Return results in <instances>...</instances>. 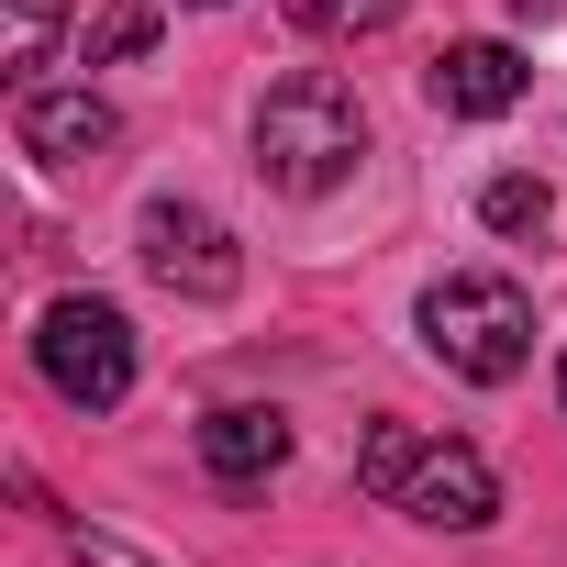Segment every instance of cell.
Listing matches in <instances>:
<instances>
[{
  "instance_id": "cell-12",
  "label": "cell",
  "mask_w": 567,
  "mask_h": 567,
  "mask_svg": "<svg viewBox=\"0 0 567 567\" xmlns=\"http://www.w3.org/2000/svg\"><path fill=\"white\" fill-rule=\"evenodd\" d=\"M156 45V12H112L101 34H90V56H145Z\"/></svg>"
},
{
  "instance_id": "cell-9",
  "label": "cell",
  "mask_w": 567,
  "mask_h": 567,
  "mask_svg": "<svg viewBox=\"0 0 567 567\" xmlns=\"http://www.w3.org/2000/svg\"><path fill=\"white\" fill-rule=\"evenodd\" d=\"M56 23H68V0H0V68L34 79L45 45H56Z\"/></svg>"
},
{
  "instance_id": "cell-8",
  "label": "cell",
  "mask_w": 567,
  "mask_h": 567,
  "mask_svg": "<svg viewBox=\"0 0 567 567\" xmlns=\"http://www.w3.org/2000/svg\"><path fill=\"white\" fill-rule=\"evenodd\" d=\"M101 145H112V101H101V90H34V101H23V156L79 167V156H101Z\"/></svg>"
},
{
  "instance_id": "cell-4",
  "label": "cell",
  "mask_w": 567,
  "mask_h": 567,
  "mask_svg": "<svg viewBox=\"0 0 567 567\" xmlns=\"http://www.w3.org/2000/svg\"><path fill=\"white\" fill-rule=\"evenodd\" d=\"M34 368H45V390H56L68 412H112V401L134 390V323H123L112 301H45Z\"/></svg>"
},
{
  "instance_id": "cell-7",
  "label": "cell",
  "mask_w": 567,
  "mask_h": 567,
  "mask_svg": "<svg viewBox=\"0 0 567 567\" xmlns=\"http://www.w3.org/2000/svg\"><path fill=\"white\" fill-rule=\"evenodd\" d=\"M278 456H290V423H278V412H256V401H234V412H212V423H200V467H212L223 489L278 478Z\"/></svg>"
},
{
  "instance_id": "cell-5",
  "label": "cell",
  "mask_w": 567,
  "mask_h": 567,
  "mask_svg": "<svg viewBox=\"0 0 567 567\" xmlns=\"http://www.w3.org/2000/svg\"><path fill=\"white\" fill-rule=\"evenodd\" d=\"M145 267L167 290H189V301H234L245 290V256H234V234L200 200H145Z\"/></svg>"
},
{
  "instance_id": "cell-6",
  "label": "cell",
  "mask_w": 567,
  "mask_h": 567,
  "mask_svg": "<svg viewBox=\"0 0 567 567\" xmlns=\"http://www.w3.org/2000/svg\"><path fill=\"white\" fill-rule=\"evenodd\" d=\"M434 112H456V123H501L512 101H523V56L501 45V34H467V45H445L434 56Z\"/></svg>"
},
{
  "instance_id": "cell-2",
  "label": "cell",
  "mask_w": 567,
  "mask_h": 567,
  "mask_svg": "<svg viewBox=\"0 0 567 567\" xmlns=\"http://www.w3.org/2000/svg\"><path fill=\"white\" fill-rule=\"evenodd\" d=\"M357 489H368L379 512L434 523V534H478V523L501 512L489 456H478V445H445V434H412V423H368V445H357Z\"/></svg>"
},
{
  "instance_id": "cell-3",
  "label": "cell",
  "mask_w": 567,
  "mask_h": 567,
  "mask_svg": "<svg viewBox=\"0 0 567 567\" xmlns=\"http://www.w3.org/2000/svg\"><path fill=\"white\" fill-rule=\"evenodd\" d=\"M423 346H434L456 379L501 390V379H523V357H534V301L512 290V278H489V267L434 278V290H423Z\"/></svg>"
},
{
  "instance_id": "cell-1",
  "label": "cell",
  "mask_w": 567,
  "mask_h": 567,
  "mask_svg": "<svg viewBox=\"0 0 567 567\" xmlns=\"http://www.w3.org/2000/svg\"><path fill=\"white\" fill-rule=\"evenodd\" d=\"M357 156H368V112H357V90L334 68H301V79H278L256 101V167H267V189L323 200L334 178H357Z\"/></svg>"
},
{
  "instance_id": "cell-11",
  "label": "cell",
  "mask_w": 567,
  "mask_h": 567,
  "mask_svg": "<svg viewBox=\"0 0 567 567\" xmlns=\"http://www.w3.org/2000/svg\"><path fill=\"white\" fill-rule=\"evenodd\" d=\"M545 212H556L545 178H489V189H478V223H489V234H545Z\"/></svg>"
},
{
  "instance_id": "cell-15",
  "label": "cell",
  "mask_w": 567,
  "mask_h": 567,
  "mask_svg": "<svg viewBox=\"0 0 567 567\" xmlns=\"http://www.w3.org/2000/svg\"><path fill=\"white\" fill-rule=\"evenodd\" d=\"M189 12H223V0H189Z\"/></svg>"
},
{
  "instance_id": "cell-14",
  "label": "cell",
  "mask_w": 567,
  "mask_h": 567,
  "mask_svg": "<svg viewBox=\"0 0 567 567\" xmlns=\"http://www.w3.org/2000/svg\"><path fill=\"white\" fill-rule=\"evenodd\" d=\"M556 401H567V357H556Z\"/></svg>"
},
{
  "instance_id": "cell-10",
  "label": "cell",
  "mask_w": 567,
  "mask_h": 567,
  "mask_svg": "<svg viewBox=\"0 0 567 567\" xmlns=\"http://www.w3.org/2000/svg\"><path fill=\"white\" fill-rule=\"evenodd\" d=\"M301 34H334V45H357V34H390L401 23V0H278Z\"/></svg>"
},
{
  "instance_id": "cell-13",
  "label": "cell",
  "mask_w": 567,
  "mask_h": 567,
  "mask_svg": "<svg viewBox=\"0 0 567 567\" xmlns=\"http://www.w3.org/2000/svg\"><path fill=\"white\" fill-rule=\"evenodd\" d=\"M79 567H156V556H134L123 534H79Z\"/></svg>"
}]
</instances>
